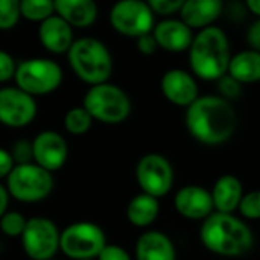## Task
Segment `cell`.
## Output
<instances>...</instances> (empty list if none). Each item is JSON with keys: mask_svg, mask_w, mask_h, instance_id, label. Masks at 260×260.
Listing matches in <instances>:
<instances>
[{"mask_svg": "<svg viewBox=\"0 0 260 260\" xmlns=\"http://www.w3.org/2000/svg\"><path fill=\"white\" fill-rule=\"evenodd\" d=\"M186 126L204 145H222L236 131L238 116L221 96H200L186 111Z\"/></svg>", "mask_w": 260, "mask_h": 260, "instance_id": "6da1fadb", "label": "cell"}, {"mask_svg": "<svg viewBox=\"0 0 260 260\" xmlns=\"http://www.w3.org/2000/svg\"><path fill=\"white\" fill-rule=\"evenodd\" d=\"M200 238L209 251L225 257L244 256L254 244V236L242 219L218 212L204 219Z\"/></svg>", "mask_w": 260, "mask_h": 260, "instance_id": "7a4b0ae2", "label": "cell"}, {"mask_svg": "<svg viewBox=\"0 0 260 260\" xmlns=\"http://www.w3.org/2000/svg\"><path fill=\"white\" fill-rule=\"evenodd\" d=\"M232 55L225 32L216 26L206 27L193 37L189 61L193 73L206 81H219L229 72Z\"/></svg>", "mask_w": 260, "mask_h": 260, "instance_id": "3957f363", "label": "cell"}, {"mask_svg": "<svg viewBox=\"0 0 260 260\" xmlns=\"http://www.w3.org/2000/svg\"><path fill=\"white\" fill-rule=\"evenodd\" d=\"M67 59L73 73L91 87L108 82L113 72V58L108 47L93 37L75 40L67 52Z\"/></svg>", "mask_w": 260, "mask_h": 260, "instance_id": "277c9868", "label": "cell"}, {"mask_svg": "<svg viewBox=\"0 0 260 260\" xmlns=\"http://www.w3.org/2000/svg\"><path fill=\"white\" fill-rule=\"evenodd\" d=\"M82 107L93 120L107 125L122 123L131 113L129 96L120 87L110 82L90 87L84 96Z\"/></svg>", "mask_w": 260, "mask_h": 260, "instance_id": "5b68a950", "label": "cell"}, {"mask_svg": "<svg viewBox=\"0 0 260 260\" xmlns=\"http://www.w3.org/2000/svg\"><path fill=\"white\" fill-rule=\"evenodd\" d=\"M62 78V69L56 61L49 58H29L17 64L14 81L15 87L35 98L58 90Z\"/></svg>", "mask_w": 260, "mask_h": 260, "instance_id": "8992f818", "label": "cell"}, {"mask_svg": "<svg viewBox=\"0 0 260 260\" xmlns=\"http://www.w3.org/2000/svg\"><path fill=\"white\" fill-rule=\"evenodd\" d=\"M6 189L20 203H40L52 193L53 177L35 163L15 165L6 178Z\"/></svg>", "mask_w": 260, "mask_h": 260, "instance_id": "52a82bcc", "label": "cell"}, {"mask_svg": "<svg viewBox=\"0 0 260 260\" xmlns=\"http://www.w3.org/2000/svg\"><path fill=\"white\" fill-rule=\"evenodd\" d=\"M105 245L104 230L88 221L67 225L59 236V251L72 260H96Z\"/></svg>", "mask_w": 260, "mask_h": 260, "instance_id": "ba28073f", "label": "cell"}, {"mask_svg": "<svg viewBox=\"0 0 260 260\" xmlns=\"http://www.w3.org/2000/svg\"><path fill=\"white\" fill-rule=\"evenodd\" d=\"M59 236L56 224L44 216L27 219L21 235V248L30 260H52L59 251Z\"/></svg>", "mask_w": 260, "mask_h": 260, "instance_id": "9c48e42d", "label": "cell"}, {"mask_svg": "<svg viewBox=\"0 0 260 260\" xmlns=\"http://www.w3.org/2000/svg\"><path fill=\"white\" fill-rule=\"evenodd\" d=\"M110 23L116 32L139 38L154 30V12L146 2L122 0L111 8Z\"/></svg>", "mask_w": 260, "mask_h": 260, "instance_id": "30bf717a", "label": "cell"}, {"mask_svg": "<svg viewBox=\"0 0 260 260\" xmlns=\"http://www.w3.org/2000/svg\"><path fill=\"white\" fill-rule=\"evenodd\" d=\"M136 180L142 193L160 198L169 193L174 184V169L169 160L161 154L143 155L136 168Z\"/></svg>", "mask_w": 260, "mask_h": 260, "instance_id": "8fae6325", "label": "cell"}, {"mask_svg": "<svg viewBox=\"0 0 260 260\" xmlns=\"http://www.w3.org/2000/svg\"><path fill=\"white\" fill-rule=\"evenodd\" d=\"M35 98L18 87L0 88V123L8 128H24L37 117Z\"/></svg>", "mask_w": 260, "mask_h": 260, "instance_id": "7c38bea8", "label": "cell"}, {"mask_svg": "<svg viewBox=\"0 0 260 260\" xmlns=\"http://www.w3.org/2000/svg\"><path fill=\"white\" fill-rule=\"evenodd\" d=\"M34 163L47 172L59 171L69 157V146L62 134L53 129L41 131L32 140Z\"/></svg>", "mask_w": 260, "mask_h": 260, "instance_id": "4fadbf2b", "label": "cell"}, {"mask_svg": "<svg viewBox=\"0 0 260 260\" xmlns=\"http://www.w3.org/2000/svg\"><path fill=\"white\" fill-rule=\"evenodd\" d=\"M174 206L187 219H207L215 207L212 193L200 186H184L175 193Z\"/></svg>", "mask_w": 260, "mask_h": 260, "instance_id": "5bb4252c", "label": "cell"}, {"mask_svg": "<svg viewBox=\"0 0 260 260\" xmlns=\"http://www.w3.org/2000/svg\"><path fill=\"white\" fill-rule=\"evenodd\" d=\"M161 91L169 102L187 108L200 98L195 79L190 73L181 69H172L163 75Z\"/></svg>", "mask_w": 260, "mask_h": 260, "instance_id": "9a60e30c", "label": "cell"}, {"mask_svg": "<svg viewBox=\"0 0 260 260\" xmlns=\"http://www.w3.org/2000/svg\"><path fill=\"white\" fill-rule=\"evenodd\" d=\"M38 38L41 46L55 55L67 53L75 43L73 27L56 14L38 24Z\"/></svg>", "mask_w": 260, "mask_h": 260, "instance_id": "2e32d148", "label": "cell"}, {"mask_svg": "<svg viewBox=\"0 0 260 260\" xmlns=\"http://www.w3.org/2000/svg\"><path fill=\"white\" fill-rule=\"evenodd\" d=\"M152 35L158 44V47L168 52H184L190 47L193 41L192 29L186 26L181 20H163L154 26Z\"/></svg>", "mask_w": 260, "mask_h": 260, "instance_id": "e0dca14e", "label": "cell"}, {"mask_svg": "<svg viewBox=\"0 0 260 260\" xmlns=\"http://www.w3.org/2000/svg\"><path fill=\"white\" fill-rule=\"evenodd\" d=\"M222 3L219 0H187L180 11V20L190 29H206L219 17Z\"/></svg>", "mask_w": 260, "mask_h": 260, "instance_id": "ac0fdd59", "label": "cell"}, {"mask_svg": "<svg viewBox=\"0 0 260 260\" xmlns=\"http://www.w3.org/2000/svg\"><path fill=\"white\" fill-rule=\"evenodd\" d=\"M55 14L72 27L85 29L98 18V5L93 0H56Z\"/></svg>", "mask_w": 260, "mask_h": 260, "instance_id": "d6986e66", "label": "cell"}, {"mask_svg": "<svg viewBox=\"0 0 260 260\" xmlns=\"http://www.w3.org/2000/svg\"><path fill=\"white\" fill-rule=\"evenodd\" d=\"M242 197H244L242 183L235 175L219 177L212 190L213 207L218 213L233 215V212L239 209Z\"/></svg>", "mask_w": 260, "mask_h": 260, "instance_id": "ffe728a7", "label": "cell"}, {"mask_svg": "<svg viewBox=\"0 0 260 260\" xmlns=\"http://www.w3.org/2000/svg\"><path fill=\"white\" fill-rule=\"evenodd\" d=\"M137 260H175L177 253L172 241L160 232H146L136 242Z\"/></svg>", "mask_w": 260, "mask_h": 260, "instance_id": "44dd1931", "label": "cell"}, {"mask_svg": "<svg viewBox=\"0 0 260 260\" xmlns=\"http://www.w3.org/2000/svg\"><path fill=\"white\" fill-rule=\"evenodd\" d=\"M239 84H253L260 81V52L248 49L232 56L227 72Z\"/></svg>", "mask_w": 260, "mask_h": 260, "instance_id": "7402d4cb", "label": "cell"}, {"mask_svg": "<svg viewBox=\"0 0 260 260\" xmlns=\"http://www.w3.org/2000/svg\"><path fill=\"white\" fill-rule=\"evenodd\" d=\"M158 200L146 195L139 193L136 195L126 206V218L136 227H148L151 225L158 216Z\"/></svg>", "mask_w": 260, "mask_h": 260, "instance_id": "603a6c76", "label": "cell"}, {"mask_svg": "<svg viewBox=\"0 0 260 260\" xmlns=\"http://www.w3.org/2000/svg\"><path fill=\"white\" fill-rule=\"evenodd\" d=\"M20 14L27 21L43 23L55 15V2L50 0H23L20 2Z\"/></svg>", "mask_w": 260, "mask_h": 260, "instance_id": "cb8c5ba5", "label": "cell"}, {"mask_svg": "<svg viewBox=\"0 0 260 260\" xmlns=\"http://www.w3.org/2000/svg\"><path fill=\"white\" fill-rule=\"evenodd\" d=\"M93 123V117L87 113L84 107H73L64 116V128L72 136L85 134Z\"/></svg>", "mask_w": 260, "mask_h": 260, "instance_id": "d4e9b609", "label": "cell"}, {"mask_svg": "<svg viewBox=\"0 0 260 260\" xmlns=\"http://www.w3.org/2000/svg\"><path fill=\"white\" fill-rule=\"evenodd\" d=\"M27 219L23 213L11 210L6 212L0 219V230L8 238H21L24 229H26Z\"/></svg>", "mask_w": 260, "mask_h": 260, "instance_id": "484cf974", "label": "cell"}, {"mask_svg": "<svg viewBox=\"0 0 260 260\" xmlns=\"http://www.w3.org/2000/svg\"><path fill=\"white\" fill-rule=\"evenodd\" d=\"M20 2L0 0V30H11L20 21Z\"/></svg>", "mask_w": 260, "mask_h": 260, "instance_id": "4316f807", "label": "cell"}, {"mask_svg": "<svg viewBox=\"0 0 260 260\" xmlns=\"http://www.w3.org/2000/svg\"><path fill=\"white\" fill-rule=\"evenodd\" d=\"M239 212L247 219H260V190H253L242 197Z\"/></svg>", "mask_w": 260, "mask_h": 260, "instance_id": "83f0119b", "label": "cell"}, {"mask_svg": "<svg viewBox=\"0 0 260 260\" xmlns=\"http://www.w3.org/2000/svg\"><path fill=\"white\" fill-rule=\"evenodd\" d=\"M11 157L15 165H29L34 163V151L32 142L29 140H17L11 148Z\"/></svg>", "mask_w": 260, "mask_h": 260, "instance_id": "f1b7e54d", "label": "cell"}, {"mask_svg": "<svg viewBox=\"0 0 260 260\" xmlns=\"http://www.w3.org/2000/svg\"><path fill=\"white\" fill-rule=\"evenodd\" d=\"M218 90H219V96L230 102L232 99H238L241 96L242 87H241V84L236 79H233L227 73L225 76H222L218 81Z\"/></svg>", "mask_w": 260, "mask_h": 260, "instance_id": "f546056e", "label": "cell"}, {"mask_svg": "<svg viewBox=\"0 0 260 260\" xmlns=\"http://www.w3.org/2000/svg\"><path fill=\"white\" fill-rule=\"evenodd\" d=\"M183 3L184 2L181 0H149L148 2L152 12L160 14V15H172L175 12H180Z\"/></svg>", "mask_w": 260, "mask_h": 260, "instance_id": "4dcf8cb0", "label": "cell"}, {"mask_svg": "<svg viewBox=\"0 0 260 260\" xmlns=\"http://www.w3.org/2000/svg\"><path fill=\"white\" fill-rule=\"evenodd\" d=\"M17 70V62L11 53L0 49V84H5L14 79Z\"/></svg>", "mask_w": 260, "mask_h": 260, "instance_id": "1f68e13d", "label": "cell"}, {"mask_svg": "<svg viewBox=\"0 0 260 260\" xmlns=\"http://www.w3.org/2000/svg\"><path fill=\"white\" fill-rule=\"evenodd\" d=\"M96 260H131V257L122 247L107 244Z\"/></svg>", "mask_w": 260, "mask_h": 260, "instance_id": "d6a6232c", "label": "cell"}, {"mask_svg": "<svg viewBox=\"0 0 260 260\" xmlns=\"http://www.w3.org/2000/svg\"><path fill=\"white\" fill-rule=\"evenodd\" d=\"M137 49L143 55H152V53H155V50L158 49V44H157L152 32L151 34H146V35H142V37L137 38Z\"/></svg>", "mask_w": 260, "mask_h": 260, "instance_id": "836d02e7", "label": "cell"}, {"mask_svg": "<svg viewBox=\"0 0 260 260\" xmlns=\"http://www.w3.org/2000/svg\"><path fill=\"white\" fill-rule=\"evenodd\" d=\"M15 163L11 157V152L6 151L5 148H0V180L8 178L11 171L14 169Z\"/></svg>", "mask_w": 260, "mask_h": 260, "instance_id": "e575fe53", "label": "cell"}, {"mask_svg": "<svg viewBox=\"0 0 260 260\" xmlns=\"http://www.w3.org/2000/svg\"><path fill=\"white\" fill-rule=\"evenodd\" d=\"M247 41L253 50L260 52V18L256 20L247 30Z\"/></svg>", "mask_w": 260, "mask_h": 260, "instance_id": "d590c367", "label": "cell"}, {"mask_svg": "<svg viewBox=\"0 0 260 260\" xmlns=\"http://www.w3.org/2000/svg\"><path fill=\"white\" fill-rule=\"evenodd\" d=\"M9 192L6 189V186L0 184V219L2 216L8 212V204H9Z\"/></svg>", "mask_w": 260, "mask_h": 260, "instance_id": "8d00e7d4", "label": "cell"}, {"mask_svg": "<svg viewBox=\"0 0 260 260\" xmlns=\"http://www.w3.org/2000/svg\"><path fill=\"white\" fill-rule=\"evenodd\" d=\"M247 6H248V9H250L254 15L260 17V0H248V2H247Z\"/></svg>", "mask_w": 260, "mask_h": 260, "instance_id": "74e56055", "label": "cell"}, {"mask_svg": "<svg viewBox=\"0 0 260 260\" xmlns=\"http://www.w3.org/2000/svg\"><path fill=\"white\" fill-rule=\"evenodd\" d=\"M52 260H55V259H52Z\"/></svg>", "mask_w": 260, "mask_h": 260, "instance_id": "f35d334b", "label": "cell"}]
</instances>
